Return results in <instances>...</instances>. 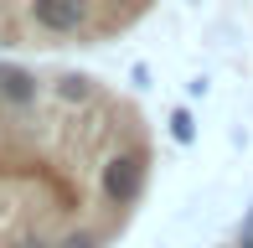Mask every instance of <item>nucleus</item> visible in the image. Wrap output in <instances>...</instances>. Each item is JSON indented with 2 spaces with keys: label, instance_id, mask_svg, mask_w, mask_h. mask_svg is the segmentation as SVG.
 <instances>
[{
  "label": "nucleus",
  "instance_id": "nucleus-4",
  "mask_svg": "<svg viewBox=\"0 0 253 248\" xmlns=\"http://www.w3.org/2000/svg\"><path fill=\"white\" fill-rule=\"evenodd\" d=\"M238 248H253V212H248V222H243V243Z\"/></svg>",
  "mask_w": 253,
  "mask_h": 248
},
{
  "label": "nucleus",
  "instance_id": "nucleus-3",
  "mask_svg": "<svg viewBox=\"0 0 253 248\" xmlns=\"http://www.w3.org/2000/svg\"><path fill=\"white\" fill-rule=\"evenodd\" d=\"M170 134H176L181 145H191V140H197V124H191L186 109H176V114H170Z\"/></svg>",
  "mask_w": 253,
  "mask_h": 248
},
{
  "label": "nucleus",
  "instance_id": "nucleus-1",
  "mask_svg": "<svg viewBox=\"0 0 253 248\" xmlns=\"http://www.w3.org/2000/svg\"><path fill=\"white\" fill-rule=\"evenodd\" d=\"M145 186L129 98L83 67L0 52V248H109Z\"/></svg>",
  "mask_w": 253,
  "mask_h": 248
},
{
  "label": "nucleus",
  "instance_id": "nucleus-2",
  "mask_svg": "<svg viewBox=\"0 0 253 248\" xmlns=\"http://www.w3.org/2000/svg\"><path fill=\"white\" fill-rule=\"evenodd\" d=\"M155 0H0V52H67L98 47L150 10Z\"/></svg>",
  "mask_w": 253,
  "mask_h": 248
}]
</instances>
